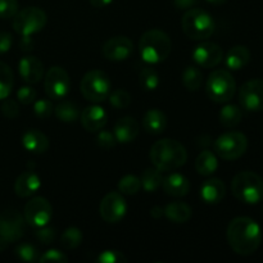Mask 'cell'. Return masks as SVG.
<instances>
[{
	"instance_id": "obj_1",
	"label": "cell",
	"mask_w": 263,
	"mask_h": 263,
	"mask_svg": "<svg viewBox=\"0 0 263 263\" xmlns=\"http://www.w3.org/2000/svg\"><path fill=\"white\" fill-rule=\"evenodd\" d=\"M226 238L236 254L251 256L262 243L261 226L249 217H236L229 223Z\"/></svg>"
},
{
	"instance_id": "obj_2",
	"label": "cell",
	"mask_w": 263,
	"mask_h": 263,
	"mask_svg": "<svg viewBox=\"0 0 263 263\" xmlns=\"http://www.w3.org/2000/svg\"><path fill=\"white\" fill-rule=\"evenodd\" d=\"M149 157L156 168L162 172H168L175 171L186 163L187 152L177 140L162 139L153 144Z\"/></svg>"
},
{
	"instance_id": "obj_3",
	"label": "cell",
	"mask_w": 263,
	"mask_h": 263,
	"mask_svg": "<svg viewBox=\"0 0 263 263\" xmlns=\"http://www.w3.org/2000/svg\"><path fill=\"white\" fill-rule=\"evenodd\" d=\"M172 50V41L164 31L153 28L143 33L139 41V51L144 62L158 64L166 61Z\"/></svg>"
},
{
	"instance_id": "obj_4",
	"label": "cell",
	"mask_w": 263,
	"mask_h": 263,
	"mask_svg": "<svg viewBox=\"0 0 263 263\" xmlns=\"http://www.w3.org/2000/svg\"><path fill=\"white\" fill-rule=\"evenodd\" d=\"M231 192L239 202L257 204L263 199V179L256 172H239L231 182Z\"/></svg>"
},
{
	"instance_id": "obj_5",
	"label": "cell",
	"mask_w": 263,
	"mask_h": 263,
	"mask_svg": "<svg viewBox=\"0 0 263 263\" xmlns=\"http://www.w3.org/2000/svg\"><path fill=\"white\" fill-rule=\"evenodd\" d=\"M181 28L192 40H205L215 32V21L207 10L190 8L182 17Z\"/></svg>"
},
{
	"instance_id": "obj_6",
	"label": "cell",
	"mask_w": 263,
	"mask_h": 263,
	"mask_svg": "<svg viewBox=\"0 0 263 263\" xmlns=\"http://www.w3.org/2000/svg\"><path fill=\"white\" fill-rule=\"evenodd\" d=\"M208 98L216 103H228L236 92V82L233 74L226 69H216L205 82Z\"/></svg>"
},
{
	"instance_id": "obj_7",
	"label": "cell",
	"mask_w": 263,
	"mask_h": 263,
	"mask_svg": "<svg viewBox=\"0 0 263 263\" xmlns=\"http://www.w3.org/2000/svg\"><path fill=\"white\" fill-rule=\"evenodd\" d=\"M80 87L85 99L92 103H102L109 97L112 82L105 72L100 69H92L85 73Z\"/></svg>"
},
{
	"instance_id": "obj_8",
	"label": "cell",
	"mask_w": 263,
	"mask_h": 263,
	"mask_svg": "<svg viewBox=\"0 0 263 263\" xmlns=\"http://www.w3.org/2000/svg\"><path fill=\"white\" fill-rule=\"evenodd\" d=\"M48 22L46 13L37 7H27L13 17V28L22 37L40 32Z\"/></svg>"
},
{
	"instance_id": "obj_9",
	"label": "cell",
	"mask_w": 263,
	"mask_h": 263,
	"mask_svg": "<svg viewBox=\"0 0 263 263\" xmlns=\"http://www.w3.org/2000/svg\"><path fill=\"white\" fill-rule=\"evenodd\" d=\"M215 153L225 161H235L244 156L248 149V139L243 133L229 131L218 136L215 141Z\"/></svg>"
},
{
	"instance_id": "obj_10",
	"label": "cell",
	"mask_w": 263,
	"mask_h": 263,
	"mask_svg": "<svg viewBox=\"0 0 263 263\" xmlns=\"http://www.w3.org/2000/svg\"><path fill=\"white\" fill-rule=\"evenodd\" d=\"M26 221L17 211H5L0 215V251L25 235Z\"/></svg>"
},
{
	"instance_id": "obj_11",
	"label": "cell",
	"mask_w": 263,
	"mask_h": 263,
	"mask_svg": "<svg viewBox=\"0 0 263 263\" xmlns=\"http://www.w3.org/2000/svg\"><path fill=\"white\" fill-rule=\"evenodd\" d=\"M44 89L50 99H64L71 90V79L62 67L54 66L46 72Z\"/></svg>"
},
{
	"instance_id": "obj_12",
	"label": "cell",
	"mask_w": 263,
	"mask_h": 263,
	"mask_svg": "<svg viewBox=\"0 0 263 263\" xmlns=\"http://www.w3.org/2000/svg\"><path fill=\"white\" fill-rule=\"evenodd\" d=\"M23 217H25L26 223H28L32 228H43L50 222L51 217H53V207L45 198H32L25 205Z\"/></svg>"
},
{
	"instance_id": "obj_13",
	"label": "cell",
	"mask_w": 263,
	"mask_h": 263,
	"mask_svg": "<svg viewBox=\"0 0 263 263\" xmlns=\"http://www.w3.org/2000/svg\"><path fill=\"white\" fill-rule=\"evenodd\" d=\"M127 203L120 192H110L102 199L99 205L100 217L108 223H117L126 216Z\"/></svg>"
},
{
	"instance_id": "obj_14",
	"label": "cell",
	"mask_w": 263,
	"mask_h": 263,
	"mask_svg": "<svg viewBox=\"0 0 263 263\" xmlns=\"http://www.w3.org/2000/svg\"><path fill=\"white\" fill-rule=\"evenodd\" d=\"M239 102L249 112L263 110V80L254 79L247 81L239 91Z\"/></svg>"
},
{
	"instance_id": "obj_15",
	"label": "cell",
	"mask_w": 263,
	"mask_h": 263,
	"mask_svg": "<svg viewBox=\"0 0 263 263\" xmlns=\"http://www.w3.org/2000/svg\"><path fill=\"white\" fill-rule=\"evenodd\" d=\"M192 57L197 66L203 68H213L222 62L223 50L218 44L204 41L195 46Z\"/></svg>"
},
{
	"instance_id": "obj_16",
	"label": "cell",
	"mask_w": 263,
	"mask_h": 263,
	"mask_svg": "<svg viewBox=\"0 0 263 263\" xmlns=\"http://www.w3.org/2000/svg\"><path fill=\"white\" fill-rule=\"evenodd\" d=\"M103 55L113 62L126 61L134 51V44L127 36H115L103 45Z\"/></svg>"
},
{
	"instance_id": "obj_17",
	"label": "cell",
	"mask_w": 263,
	"mask_h": 263,
	"mask_svg": "<svg viewBox=\"0 0 263 263\" xmlns=\"http://www.w3.org/2000/svg\"><path fill=\"white\" fill-rule=\"evenodd\" d=\"M82 127L89 133H98L103 130L108 122V113L100 105H90L86 107L80 115Z\"/></svg>"
},
{
	"instance_id": "obj_18",
	"label": "cell",
	"mask_w": 263,
	"mask_h": 263,
	"mask_svg": "<svg viewBox=\"0 0 263 263\" xmlns=\"http://www.w3.org/2000/svg\"><path fill=\"white\" fill-rule=\"evenodd\" d=\"M18 72L23 81L30 85H35L43 79L44 64L40 59L33 55L23 57L18 63Z\"/></svg>"
},
{
	"instance_id": "obj_19",
	"label": "cell",
	"mask_w": 263,
	"mask_h": 263,
	"mask_svg": "<svg viewBox=\"0 0 263 263\" xmlns=\"http://www.w3.org/2000/svg\"><path fill=\"white\" fill-rule=\"evenodd\" d=\"M139 131H140V126H139L138 121L130 116L120 118L113 128V134L117 139V143L122 144L133 143L138 138Z\"/></svg>"
},
{
	"instance_id": "obj_20",
	"label": "cell",
	"mask_w": 263,
	"mask_h": 263,
	"mask_svg": "<svg viewBox=\"0 0 263 263\" xmlns=\"http://www.w3.org/2000/svg\"><path fill=\"white\" fill-rule=\"evenodd\" d=\"M40 185L41 180L39 175L35 174L32 170H28L17 177L14 182V192L21 198L32 197L40 189Z\"/></svg>"
},
{
	"instance_id": "obj_21",
	"label": "cell",
	"mask_w": 263,
	"mask_h": 263,
	"mask_svg": "<svg viewBox=\"0 0 263 263\" xmlns=\"http://www.w3.org/2000/svg\"><path fill=\"white\" fill-rule=\"evenodd\" d=\"M226 195V186L222 180L213 177L205 180L200 187V197L207 204H218Z\"/></svg>"
},
{
	"instance_id": "obj_22",
	"label": "cell",
	"mask_w": 263,
	"mask_h": 263,
	"mask_svg": "<svg viewBox=\"0 0 263 263\" xmlns=\"http://www.w3.org/2000/svg\"><path fill=\"white\" fill-rule=\"evenodd\" d=\"M22 145L26 151L31 152L35 154H43L50 146V141L49 138L43 134L41 131L31 128L27 130L22 136Z\"/></svg>"
},
{
	"instance_id": "obj_23",
	"label": "cell",
	"mask_w": 263,
	"mask_h": 263,
	"mask_svg": "<svg viewBox=\"0 0 263 263\" xmlns=\"http://www.w3.org/2000/svg\"><path fill=\"white\" fill-rule=\"evenodd\" d=\"M162 186H163L166 194L175 198H181L187 195V193H189L190 182L184 175L174 172V174L168 175L167 177H163Z\"/></svg>"
},
{
	"instance_id": "obj_24",
	"label": "cell",
	"mask_w": 263,
	"mask_h": 263,
	"mask_svg": "<svg viewBox=\"0 0 263 263\" xmlns=\"http://www.w3.org/2000/svg\"><path fill=\"white\" fill-rule=\"evenodd\" d=\"M143 127L148 134H162L167 127V116L158 108H152L144 115Z\"/></svg>"
},
{
	"instance_id": "obj_25",
	"label": "cell",
	"mask_w": 263,
	"mask_h": 263,
	"mask_svg": "<svg viewBox=\"0 0 263 263\" xmlns=\"http://www.w3.org/2000/svg\"><path fill=\"white\" fill-rule=\"evenodd\" d=\"M251 61V51L244 45H235L228 51L225 57V64L231 71H239L244 68Z\"/></svg>"
},
{
	"instance_id": "obj_26",
	"label": "cell",
	"mask_w": 263,
	"mask_h": 263,
	"mask_svg": "<svg viewBox=\"0 0 263 263\" xmlns=\"http://www.w3.org/2000/svg\"><path fill=\"white\" fill-rule=\"evenodd\" d=\"M192 208L182 202H172L164 208V216L174 223H185L192 217Z\"/></svg>"
},
{
	"instance_id": "obj_27",
	"label": "cell",
	"mask_w": 263,
	"mask_h": 263,
	"mask_svg": "<svg viewBox=\"0 0 263 263\" xmlns=\"http://www.w3.org/2000/svg\"><path fill=\"white\" fill-rule=\"evenodd\" d=\"M218 168L217 157L211 151H202L195 159V170L202 176H210Z\"/></svg>"
},
{
	"instance_id": "obj_28",
	"label": "cell",
	"mask_w": 263,
	"mask_h": 263,
	"mask_svg": "<svg viewBox=\"0 0 263 263\" xmlns=\"http://www.w3.org/2000/svg\"><path fill=\"white\" fill-rule=\"evenodd\" d=\"M54 115L59 121L66 123H73L80 118V108L71 100H62L54 107Z\"/></svg>"
},
{
	"instance_id": "obj_29",
	"label": "cell",
	"mask_w": 263,
	"mask_h": 263,
	"mask_svg": "<svg viewBox=\"0 0 263 263\" xmlns=\"http://www.w3.org/2000/svg\"><path fill=\"white\" fill-rule=\"evenodd\" d=\"M140 181L141 187L146 193H154L163 184V175H162V171H159L158 168L151 167V168H146L143 172V175L140 177Z\"/></svg>"
},
{
	"instance_id": "obj_30",
	"label": "cell",
	"mask_w": 263,
	"mask_h": 263,
	"mask_svg": "<svg viewBox=\"0 0 263 263\" xmlns=\"http://www.w3.org/2000/svg\"><path fill=\"white\" fill-rule=\"evenodd\" d=\"M181 79L182 84L189 91H198L202 87L204 76L202 69L198 66H187L182 72Z\"/></svg>"
},
{
	"instance_id": "obj_31",
	"label": "cell",
	"mask_w": 263,
	"mask_h": 263,
	"mask_svg": "<svg viewBox=\"0 0 263 263\" xmlns=\"http://www.w3.org/2000/svg\"><path fill=\"white\" fill-rule=\"evenodd\" d=\"M243 118V110L240 107L235 104H226L220 112L221 125L228 128H234L241 122Z\"/></svg>"
},
{
	"instance_id": "obj_32",
	"label": "cell",
	"mask_w": 263,
	"mask_h": 263,
	"mask_svg": "<svg viewBox=\"0 0 263 263\" xmlns=\"http://www.w3.org/2000/svg\"><path fill=\"white\" fill-rule=\"evenodd\" d=\"M14 86V73L7 63L0 61V100H4Z\"/></svg>"
},
{
	"instance_id": "obj_33",
	"label": "cell",
	"mask_w": 263,
	"mask_h": 263,
	"mask_svg": "<svg viewBox=\"0 0 263 263\" xmlns=\"http://www.w3.org/2000/svg\"><path fill=\"white\" fill-rule=\"evenodd\" d=\"M139 81H140L141 87L146 91H154L161 84L158 72L153 67H144L139 74Z\"/></svg>"
},
{
	"instance_id": "obj_34",
	"label": "cell",
	"mask_w": 263,
	"mask_h": 263,
	"mask_svg": "<svg viewBox=\"0 0 263 263\" xmlns=\"http://www.w3.org/2000/svg\"><path fill=\"white\" fill-rule=\"evenodd\" d=\"M118 192L125 195H135L140 192L141 181L140 177L135 175H126L118 181Z\"/></svg>"
},
{
	"instance_id": "obj_35",
	"label": "cell",
	"mask_w": 263,
	"mask_h": 263,
	"mask_svg": "<svg viewBox=\"0 0 263 263\" xmlns=\"http://www.w3.org/2000/svg\"><path fill=\"white\" fill-rule=\"evenodd\" d=\"M14 253L15 257L23 262H39V258H40V254H39L40 252H39V249L30 243L18 244L14 249Z\"/></svg>"
},
{
	"instance_id": "obj_36",
	"label": "cell",
	"mask_w": 263,
	"mask_h": 263,
	"mask_svg": "<svg viewBox=\"0 0 263 263\" xmlns=\"http://www.w3.org/2000/svg\"><path fill=\"white\" fill-rule=\"evenodd\" d=\"M82 243V233L77 228H68L61 235V244L66 249H74Z\"/></svg>"
},
{
	"instance_id": "obj_37",
	"label": "cell",
	"mask_w": 263,
	"mask_h": 263,
	"mask_svg": "<svg viewBox=\"0 0 263 263\" xmlns=\"http://www.w3.org/2000/svg\"><path fill=\"white\" fill-rule=\"evenodd\" d=\"M108 99L110 105L116 109H125L131 104V95L123 89H116L110 91Z\"/></svg>"
},
{
	"instance_id": "obj_38",
	"label": "cell",
	"mask_w": 263,
	"mask_h": 263,
	"mask_svg": "<svg viewBox=\"0 0 263 263\" xmlns=\"http://www.w3.org/2000/svg\"><path fill=\"white\" fill-rule=\"evenodd\" d=\"M33 112H35L36 117L41 118V120H45V118L50 117L51 113L54 112L53 103L49 99H39L33 102Z\"/></svg>"
},
{
	"instance_id": "obj_39",
	"label": "cell",
	"mask_w": 263,
	"mask_h": 263,
	"mask_svg": "<svg viewBox=\"0 0 263 263\" xmlns=\"http://www.w3.org/2000/svg\"><path fill=\"white\" fill-rule=\"evenodd\" d=\"M97 143L98 145L102 149H104V151H110V149L115 148L116 144H117V139H116L115 134L110 133V131L100 130L98 131Z\"/></svg>"
},
{
	"instance_id": "obj_40",
	"label": "cell",
	"mask_w": 263,
	"mask_h": 263,
	"mask_svg": "<svg viewBox=\"0 0 263 263\" xmlns=\"http://www.w3.org/2000/svg\"><path fill=\"white\" fill-rule=\"evenodd\" d=\"M40 263H66L68 262V257L63 253V252L58 251V249H49V251L44 252L39 258Z\"/></svg>"
},
{
	"instance_id": "obj_41",
	"label": "cell",
	"mask_w": 263,
	"mask_h": 263,
	"mask_svg": "<svg viewBox=\"0 0 263 263\" xmlns=\"http://www.w3.org/2000/svg\"><path fill=\"white\" fill-rule=\"evenodd\" d=\"M98 262L100 263H126L127 258L125 257V254L121 253L117 251H104L98 256L97 258Z\"/></svg>"
},
{
	"instance_id": "obj_42",
	"label": "cell",
	"mask_w": 263,
	"mask_h": 263,
	"mask_svg": "<svg viewBox=\"0 0 263 263\" xmlns=\"http://www.w3.org/2000/svg\"><path fill=\"white\" fill-rule=\"evenodd\" d=\"M18 12L17 0H0V18H13Z\"/></svg>"
},
{
	"instance_id": "obj_43",
	"label": "cell",
	"mask_w": 263,
	"mask_h": 263,
	"mask_svg": "<svg viewBox=\"0 0 263 263\" xmlns=\"http://www.w3.org/2000/svg\"><path fill=\"white\" fill-rule=\"evenodd\" d=\"M0 109H2L3 116L9 118V120H14V118H17L18 115H20L18 103L13 99H8V98H5V99L3 100V104L2 107H0Z\"/></svg>"
},
{
	"instance_id": "obj_44",
	"label": "cell",
	"mask_w": 263,
	"mask_h": 263,
	"mask_svg": "<svg viewBox=\"0 0 263 263\" xmlns=\"http://www.w3.org/2000/svg\"><path fill=\"white\" fill-rule=\"evenodd\" d=\"M36 95H37V92H36V90L32 86H22L18 89L17 99L23 105H28L35 102Z\"/></svg>"
},
{
	"instance_id": "obj_45",
	"label": "cell",
	"mask_w": 263,
	"mask_h": 263,
	"mask_svg": "<svg viewBox=\"0 0 263 263\" xmlns=\"http://www.w3.org/2000/svg\"><path fill=\"white\" fill-rule=\"evenodd\" d=\"M36 239L39 241H41L43 244H51L55 240V229L50 228V226H43V228H39L35 233Z\"/></svg>"
},
{
	"instance_id": "obj_46",
	"label": "cell",
	"mask_w": 263,
	"mask_h": 263,
	"mask_svg": "<svg viewBox=\"0 0 263 263\" xmlns=\"http://www.w3.org/2000/svg\"><path fill=\"white\" fill-rule=\"evenodd\" d=\"M13 45V36L9 32H0V54H4L10 50Z\"/></svg>"
},
{
	"instance_id": "obj_47",
	"label": "cell",
	"mask_w": 263,
	"mask_h": 263,
	"mask_svg": "<svg viewBox=\"0 0 263 263\" xmlns=\"http://www.w3.org/2000/svg\"><path fill=\"white\" fill-rule=\"evenodd\" d=\"M174 4L177 9L187 10L190 8H194L198 4V0H174Z\"/></svg>"
},
{
	"instance_id": "obj_48",
	"label": "cell",
	"mask_w": 263,
	"mask_h": 263,
	"mask_svg": "<svg viewBox=\"0 0 263 263\" xmlns=\"http://www.w3.org/2000/svg\"><path fill=\"white\" fill-rule=\"evenodd\" d=\"M151 216L153 218H156V220H158V218H161L162 216H164V208L156 205V207H153L151 210Z\"/></svg>"
},
{
	"instance_id": "obj_49",
	"label": "cell",
	"mask_w": 263,
	"mask_h": 263,
	"mask_svg": "<svg viewBox=\"0 0 263 263\" xmlns=\"http://www.w3.org/2000/svg\"><path fill=\"white\" fill-rule=\"evenodd\" d=\"M112 2L113 0H90L92 7L95 8H104L107 7V5H109Z\"/></svg>"
},
{
	"instance_id": "obj_50",
	"label": "cell",
	"mask_w": 263,
	"mask_h": 263,
	"mask_svg": "<svg viewBox=\"0 0 263 263\" xmlns=\"http://www.w3.org/2000/svg\"><path fill=\"white\" fill-rule=\"evenodd\" d=\"M208 3H211V4H216V5H221L223 4V3H226L228 0H207Z\"/></svg>"
}]
</instances>
